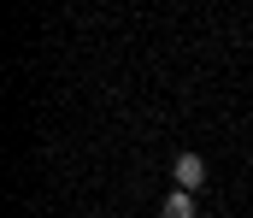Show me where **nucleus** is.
<instances>
[{"instance_id": "f257e3e1", "label": "nucleus", "mask_w": 253, "mask_h": 218, "mask_svg": "<svg viewBox=\"0 0 253 218\" xmlns=\"http://www.w3.org/2000/svg\"><path fill=\"white\" fill-rule=\"evenodd\" d=\"M171 183L194 195V189L206 183V159H200V153H177V159H171Z\"/></svg>"}, {"instance_id": "f03ea898", "label": "nucleus", "mask_w": 253, "mask_h": 218, "mask_svg": "<svg viewBox=\"0 0 253 218\" xmlns=\"http://www.w3.org/2000/svg\"><path fill=\"white\" fill-rule=\"evenodd\" d=\"M159 218H194V195H189V189H171L165 207H159Z\"/></svg>"}]
</instances>
